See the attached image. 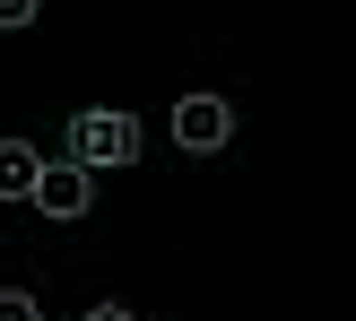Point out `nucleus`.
I'll return each mask as SVG.
<instances>
[{
    "instance_id": "1",
    "label": "nucleus",
    "mask_w": 356,
    "mask_h": 321,
    "mask_svg": "<svg viewBox=\"0 0 356 321\" xmlns=\"http://www.w3.org/2000/svg\"><path fill=\"white\" fill-rule=\"evenodd\" d=\"M131 156H139V122L131 113H113V104L96 113V104H87V113L70 122V165L96 174V165H131Z\"/></svg>"
},
{
    "instance_id": "2",
    "label": "nucleus",
    "mask_w": 356,
    "mask_h": 321,
    "mask_svg": "<svg viewBox=\"0 0 356 321\" xmlns=\"http://www.w3.org/2000/svg\"><path fill=\"white\" fill-rule=\"evenodd\" d=\"M165 131H174L183 156H218V148H235V104L226 96H174Z\"/></svg>"
},
{
    "instance_id": "3",
    "label": "nucleus",
    "mask_w": 356,
    "mask_h": 321,
    "mask_svg": "<svg viewBox=\"0 0 356 321\" xmlns=\"http://www.w3.org/2000/svg\"><path fill=\"white\" fill-rule=\"evenodd\" d=\"M35 208H44V217H87V200H96V174L87 165H35V191H26Z\"/></svg>"
},
{
    "instance_id": "4",
    "label": "nucleus",
    "mask_w": 356,
    "mask_h": 321,
    "mask_svg": "<svg viewBox=\"0 0 356 321\" xmlns=\"http://www.w3.org/2000/svg\"><path fill=\"white\" fill-rule=\"evenodd\" d=\"M35 165H44V156H35L26 139H0V200H26V191H35Z\"/></svg>"
},
{
    "instance_id": "5",
    "label": "nucleus",
    "mask_w": 356,
    "mask_h": 321,
    "mask_svg": "<svg viewBox=\"0 0 356 321\" xmlns=\"http://www.w3.org/2000/svg\"><path fill=\"white\" fill-rule=\"evenodd\" d=\"M0 321H44V304H35L26 287H0Z\"/></svg>"
},
{
    "instance_id": "6",
    "label": "nucleus",
    "mask_w": 356,
    "mask_h": 321,
    "mask_svg": "<svg viewBox=\"0 0 356 321\" xmlns=\"http://www.w3.org/2000/svg\"><path fill=\"white\" fill-rule=\"evenodd\" d=\"M35 9L44 0H0V26H35Z\"/></svg>"
},
{
    "instance_id": "7",
    "label": "nucleus",
    "mask_w": 356,
    "mask_h": 321,
    "mask_svg": "<svg viewBox=\"0 0 356 321\" xmlns=\"http://www.w3.org/2000/svg\"><path fill=\"white\" fill-rule=\"evenodd\" d=\"M79 321H139V313H131V304H87Z\"/></svg>"
}]
</instances>
